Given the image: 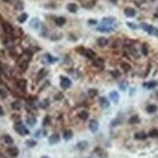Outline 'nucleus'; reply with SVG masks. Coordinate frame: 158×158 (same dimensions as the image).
<instances>
[{
  "instance_id": "1",
  "label": "nucleus",
  "mask_w": 158,
  "mask_h": 158,
  "mask_svg": "<svg viewBox=\"0 0 158 158\" xmlns=\"http://www.w3.org/2000/svg\"><path fill=\"white\" fill-rule=\"evenodd\" d=\"M141 27H142V29H144L146 32H147L149 35L158 36V28L154 27V26L150 25V24L142 23V24H141Z\"/></svg>"
},
{
  "instance_id": "2",
  "label": "nucleus",
  "mask_w": 158,
  "mask_h": 158,
  "mask_svg": "<svg viewBox=\"0 0 158 158\" xmlns=\"http://www.w3.org/2000/svg\"><path fill=\"white\" fill-rule=\"evenodd\" d=\"M15 130L18 134H20V136H25V135L29 134V130H28L26 127L24 126L22 123L20 122H17L15 124Z\"/></svg>"
},
{
  "instance_id": "3",
  "label": "nucleus",
  "mask_w": 158,
  "mask_h": 158,
  "mask_svg": "<svg viewBox=\"0 0 158 158\" xmlns=\"http://www.w3.org/2000/svg\"><path fill=\"white\" fill-rule=\"evenodd\" d=\"M81 49L82 50H78L80 53H82L84 56H86L87 58H89V59H94L95 58L96 53L92 50H90V49H84V48H81Z\"/></svg>"
},
{
  "instance_id": "4",
  "label": "nucleus",
  "mask_w": 158,
  "mask_h": 158,
  "mask_svg": "<svg viewBox=\"0 0 158 158\" xmlns=\"http://www.w3.org/2000/svg\"><path fill=\"white\" fill-rule=\"evenodd\" d=\"M60 79H61V81H60V86L62 87V88L67 89V88H69V87L71 86V84H72L71 81L68 79L67 77H63V76H61Z\"/></svg>"
},
{
  "instance_id": "5",
  "label": "nucleus",
  "mask_w": 158,
  "mask_h": 158,
  "mask_svg": "<svg viewBox=\"0 0 158 158\" xmlns=\"http://www.w3.org/2000/svg\"><path fill=\"white\" fill-rule=\"evenodd\" d=\"M88 127H89V130H90L91 132L95 133L96 131L98 130V128H99L98 121L95 120V119H91L90 121H89V123H88Z\"/></svg>"
},
{
  "instance_id": "6",
  "label": "nucleus",
  "mask_w": 158,
  "mask_h": 158,
  "mask_svg": "<svg viewBox=\"0 0 158 158\" xmlns=\"http://www.w3.org/2000/svg\"><path fill=\"white\" fill-rule=\"evenodd\" d=\"M26 85H27V82H26V80L20 79L17 82V86L19 87L20 89H21V90H25Z\"/></svg>"
},
{
  "instance_id": "7",
  "label": "nucleus",
  "mask_w": 158,
  "mask_h": 158,
  "mask_svg": "<svg viewBox=\"0 0 158 158\" xmlns=\"http://www.w3.org/2000/svg\"><path fill=\"white\" fill-rule=\"evenodd\" d=\"M124 14H125V16L128 17V18H133V17L136 16V10L133 8H126L124 10Z\"/></svg>"
},
{
  "instance_id": "8",
  "label": "nucleus",
  "mask_w": 158,
  "mask_h": 158,
  "mask_svg": "<svg viewBox=\"0 0 158 158\" xmlns=\"http://www.w3.org/2000/svg\"><path fill=\"white\" fill-rule=\"evenodd\" d=\"M110 98H111V100L113 101L114 103H116L119 102V92H116V91H111L110 92Z\"/></svg>"
},
{
  "instance_id": "9",
  "label": "nucleus",
  "mask_w": 158,
  "mask_h": 158,
  "mask_svg": "<svg viewBox=\"0 0 158 158\" xmlns=\"http://www.w3.org/2000/svg\"><path fill=\"white\" fill-rule=\"evenodd\" d=\"M108 43H109V40L107 38H105V37H100L97 40V45L99 47H106Z\"/></svg>"
},
{
  "instance_id": "10",
  "label": "nucleus",
  "mask_w": 158,
  "mask_h": 158,
  "mask_svg": "<svg viewBox=\"0 0 158 158\" xmlns=\"http://www.w3.org/2000/svg\"><path fill=\"white\" fill-rule=\"evenodd\" d=\"M143 86L146 87V88H148V89H152V88L157 86V82H155V81H151V82L144 83H143Z\"/></svg>"
},
{
  "instance_id": "11",
  "label": "nucleus",
  "mask_w": 158,
  "mask_h": 158,
  "mask_svg": "<svg viewBox=\"0 0 158 158\" xmlns=\"http://www.w3.org/2000/svg\"><path fill=\"white\" fill-rule=\"evenodd\" d=\"M99 103H100V106L103 108V109H106V108H109L110 106V103L108 101V99L106 97H101L100 100H99Z\"/></svg>"
},
{
  "instance_id": "12",
  "label": "nucleus",
  "mask_w": 158,
  "mask_h": 158,
  "mask_svg": "<svg viewBox=\"0 0 158 158\" xmlns=\"http://www.w3.org/2000/svg\"><path fill=\"white\" fill-rule=\"evenodd\" d=\"M59 135L58 134H53L51 135V137L49 138V143L51 144V145H53V144H56V143L59 142Z\"/></svg>"
},
{
  "instance_id": "13",
  "label": "nucleus",
  "mask_w": 158,
  "mask_h": 158,
  "mask_svg": "<svg viewBox=\"0 0 158 158\" xmlns=\"http://www.w3.org/2000/svg\"><path fill=\"white\" fill-rule=\"evenodd\" d=\"M63 138L65 141H69L73 138V131L70 130V129H67L63 132Z\"/></svg>"
},
{
  "instance_id": "14",
  "label": "nucleus",
  "mask_w": 158,
  "mask_h": 158,
  "mask_svg": "<svg viewBox=\"0 0 158 158\" xmlns=\"http://www.w3.org/2000/svg\"><path fill=\"white\" fill-rule=\"evenodd\" d=\"M3 29H4L5 33H7V34L13 33V26L10 23H8V22H4L3 23Z\"/></svg>"
},
{
  "instance_id": "15",
  "label": "nucleus",
  "mask_w": 158,
  "mask_h": 158,
  "mask_svg": "<svg viewBox=\"0 0 158 158\" xmlns=\"http://www.w3.org/2000/svg\"><path fill=\"white\" fill-rule=\"evenodd\" d=\"M8 154L11 157H17L19 155V149L17 147H11L8 148Z\"/></svg>"
},
{
  "instance_id": "16",
  "label": "nucleus",
  "mask_w": 158,
  "mask_h": 158,
  "mask_svg": "<svg viewBox=\"0 0 158 158\" xmlns=\"http://www.w3.org/2000/svg\"><path fill=\"white\" fill-rule=\"evenodd\" d=\"M47 74H48L47 70H46L45 68H42V69L38 72V74H37V80H38V81H41L42 79H44V77L47 75Z\"/></svg>"
},
{
  "instance_id": "17",
  "label": "nucleus",
  "mask_w": 158,
  "mask_h": 158,
  "mask_svg": "<svg viewBox=\"0 0 158 158\" xmlns=\"http://www.w3.org/2000/svg\"><path fill=\"white\" fill-rule=\"evenodd\" d=\"M67 10L70 13H76L78 11V6L75 3H70L67 5Z\"/></svg>"
},
{
  "instance_id": "18",
  "label": "nucleus",
  "mask_w": 158,
  "mask_h": 158,
  "mask_svg": "<svg viewBox=\"0 0 158 158\" xmlns=\"http://www.w3.org/2000/svg\"><path fill=\"white\" fill-rule=\"evenodd\" d=\"M2 140H3V142L6 144V145H12L13 142H14V140L11 136H9V135H4L3 137H2Z\"/></svg>"
},
{
  "instance_id": "19",
  "label": "nucleus",
  "mask_w": 158,
  "mask_h": 158,
  "mask_svg": "<svg viewBox=\"0 0 158 158\" xmlns=\"http://www.w3.org/2000/svg\"><path fill=\"white\" fill-rule=\"evenodd\" d=\"M78 116H79V119H83V120H86V119H88V116H89V114H88V112H86V111H81L79 113Z\"/></svg>"
},
{
  "instance_id": "20",
  "label": "nucleus",
  "mask_w": 158,
  "mask_h": 158,
  "mask_svg": "<svg viewBox=\"0 0 158 158\" xmlns=\"http://www.w3.org/2000/svg\"><path fill=\"white\" fill-rule=\"evenodd\" d=\"M54 21H56V25H58V26H62V25L65 24L66 20H65V18H63V17H58V18H56Z\"/></svg>"
},
{
  "instance_id": "21",
  "label": "nucleus",
  "mask_w": 158,
  "mask_h": 158,
  "mask_svg": "<svg viewBox=\"0 0 158 158\" xmlns=\"http://www.w3.org/2000/svg\"><path fill=\"white\" fill-rule=\"evenodd\" d=\"M97 30L99 31H103V32H110L113 30V27H110V25H101V26H99L97 27Z\"/></svg>"
},
{
  "instance_id": "22",
  "label": "nucleus",
  "mask_w": 158,
  "mask_h": 158,
  "mask_svg": "<svg viewBox=\"0 0 158 158\" xmlns=\"http://www.w3.org/2000/svg\"><path fill=\"white\" fill-rule=\"evenodd\" d=\"M146 137H147V135L146 133H144V132H138V133H136L134 135V138L136 140H145Z\"/></svg>"
},
{
  "instance_id": "23",
  "label": "nucleus",
  "mask_w": 158,
  "mask_h": 158,
  "mask_svg": "<svg viewBox=\"0 0 158 158\" xmlns=\"http://www.w3.org/2000/svg\"><path fill=\"white\" fill-rule=\"evenodd\" d=\"M93 65L95 67H98V68H103L104 66V60L101 59V58H98V59H95L93 61Z\"/></svg>"
},
{
  "instance_id": "24",
  "label": "nucleus",
  "mask_w": 158,
  "mask_h": 158,
  "mask_svg": "<svg viewBox=\"0 0 158 158\" xmlns=\"http://www.w3.org/2000/svg\"><path fill=\"white\" fill-rule=\"evenodd\" d=\"M115 19L114 18H104L102 20V23L105 24L106 23V25H110V24L114 23L115 22Z\"/></svg>"
},
{
  "instance_id": "25",
  "label": "nucleus",
  "mask_w": 158,
  "mask_h": 158,
  "mask_svg": "<svg viewBox=\"0 0 158 158\" xmlns=\"http://www.w3.org/2000/svg\"><path fill=\"white\" fill-rule=\"evenodd\" d=\"M157 111V107L155 106V105H148L147 107H146V112L148 113V114H154L155 112Z\"/></svg>"
},
{
  "instance_id": "26",
  "label": "nucleus",
  "mask_w": 158,
  "mask_h": 158,
  "mask_svg": "<svg viewBox=\"0 0 158 158\" xmlns=\"http://www.w3.org/2000/svg\"><path fill=\"white\" fill-rule=\"evenodd\" d=\"M120 67L124 72H128L131 69V65L129 63H127V62H121Z\"/></svg>"
},
{
  "instance_id": "27",
  "label": "nucleus",
  "mask_w": 158,
  "mask_h": 158,
  "mask_svg": "<svg viewBox=\"0 0 158 158\" xmlns=\"http://www.w3.org/2000/svg\"><path fill=\"white\" fill-rule=\"evenodd\" d=\"M28 68V62L27 61H22L19 64V69L20 71H25L26 69Z\"/></svg>"
},
{
  "instance_id": "28",
  "label": "nucleus",
  "mask_w": 158,
  "mask_h": 158,
  "mask_svg": "<svg viewBox=\"0 0 158 158\" xmlns=\"http://www.w3.org/2000/svg\"><path fill=\"white\" fill-rule=\"evenodd\" d=\"M27 18H28L27 14H26V13H23V14H21V15L18 18V21H19V22H20V23H23L24 21L27 20Z\"/></svg>"
},
{
  "instance_id": "29",
  "label": "nucleus",
  "mask_w": 158,
  "mask_h": 158,
  "mask_svg": "<svg viewBox=\"0 0 158 158\" xmlns=\"http://www.w3.org/2000/svg\"><path fill=\"white\" fill-rule=\"evenodd\" d=\"M11 106H12L13 110L19 111V110H20V108H21V104H20V102H19V101H15V102L12 103Z\"/></svg>"
},
{
  "instance_id": "30",
  "label": "nucleus",
  "mask_w": 158,
  "mask_h": 158,
  "mask_svg": "<svg viewBox=\"0 0 158 158\" xmlns=\"http://www.w3.org/2000/svg\"><path fill=\"white\" fill-rule=\"evenodd\" d=\"M30 25H31V27L33 28H38L39 27V25H40V21L38 19H33V20L30 21Z\"/></svg>"
},
{
  "instance_id": "31",
  "label": "nucleus",
  "mask_w": 158,
  "mask_h": 158,
  "mask_svg": "<svg viewBox=\"0 0 158 158\" xmlns=\"http://www.w3.org/2000/svg\"><path fill=\"white\" fill-rule=\"evenodd\" d=\"M139 122H140V119H139L137 115H133L129 119V123L130 124H136V123H139Z\"/></svg>"
},
{
  "instance_id": "32",
  "label": "nucleus",
  "mask_w": 158,
  "mask_h": 158,
  "mask_svg": "<svg viewBox=\"0 0 158 158\" xmlns=\"http://www.w3.org/2000/svg\"><path fill=\"white\" fill-rule=\"evenodd\" d=\"M88 95H89L90 97H95L96 95H98V90H97L96 88H90V89L88 90Z\"/></svg>"
},
{
  "instance_id": "33",
  "label": "nucleus",
  "mask_w": 158,
  "mask_h": 158,
  "mask_svg": "<svg viewBox=\"0 0 158 158\" xmlns=\"http://www.w3.org/2000/svg\"><path fill=\"white\" fill-rule=\"evenodd\" d=\"M77 147L80 148V149H84V148H86L87 147V143L86 142H80L78 145H77Z\"/></svg>"
},
{
  "instance_id": "34",
  "label": "nucleus",
  "mask_w": 158,
  "mask_h": 158,
  "mask_svg": "<svg viewBox=\"0 0 158 158\" xmlns=\"http://www.w3.org/2000/svg\"><path fill=\"white\" fill-rule=\"evenodd\" d=\"M26 122H27L29 126H34V124L36 123V119H34V117H28L26 119Z\"/></svg>"
},
{
  "instance_id": "35",
  "label": "nucleus",
  "mask_w": 158,
  "mask_h": 158,
  "mask_svg": "<svg viewBox=\"0 0 158 158\" xmlns=\"http://www.w3.org/2000/svg\"><path fill=\"white\" fill-rule=\"evenodd\" d=\"M148 136H149V137H152V138H154V137H158V131L156 130V129H152V130H150L149 133H148Z\"/></svg>"
},
{
  "instance_id": "36",
  "label": "nucleus",
  "mask_w": 158,
  "mask_h": 158,
  "mask_svg": "<svg viewBox=\"0 0 158 158\" xmlns=\"http://www.w3.org/2000/svg\"><path fill=\"white\" fill-rule=\"evenodd\" d=\"M142 52H143L144 56H147V53H148V50H147V46H146V44H143Z\"/></svg>"
},
{
  "instance_id": "37",
  "label": "nucleus",
  "mask_w": 158,
  "mask_h": 158,
  "mask_svg": "<svg viewBox=\"0 0 158 158\" xmlns=\"http://www.w3.org/2000/svg\"><path fill=\"white\" fill-rule=\"evenodd\" d=\"M45 57L47 58V60H48V62H49V63H53V62H56V60H57V58H53L52 56H49V54H47V56H45Z\"/></svg>"
},
{
  "instance_id": "38",
  "label": "nucleus",
  "mask_w": 158,
  "mask_h": 158,
  "mask_svg": "<svg viewBox=\"0 0 158 158\" xmlns=\"http://www.w3.org/2000/svg\"><path fill=\"white\" fill-rule=\"evenodd\" d=\"M50 122H51V117H50L49 115H47V116L45 117V119H44L43 125H44V126H47V125H49V124H50Z\"/></svg>"
},
{
  "instance_id": "39",
  "label": "nucleus",
  "mask_w": 158,
  "mask_h": 158,
  "mask_svg": "<svg viewBox=\"0 0 158 158\" xmlns=\"http://www.w3.org/2000/svg\"><path fill=\"white\" fill-rule=\"evenodd\" d=\"M50 105V103H49V100L48 99H46V100H44L43 102L41 103V107L44 108V109H46V108L48 107Z\"/></svg>"
},
{
  "instance_id": "40",
  "label": "nucleus",
  "mask_w": 158,
  "mask_h": 158,
  "mask_svg": "<svg viewBox=\"0 0 158 158\" xmlns=\"http://www.w3.org/2000/svg\"><path fill=\"white\" fill-rule=\"evenodd\" d=\"M26 145L28 146H36V142L33 140H28V141H26Z\"/></svg>"
},
{
  "instance_id": "41",
  "label": "nucleus",
  "mask_w": 158,
  "mask_h": 158,
  "mask_svg": "<svg viewBox=\"0 0 158 158\" xmlns=\"http://www.w3.org/2000/svg\"><path fill=\"white\" fill-rule=\"evenodd\" d=\"M0 96H1L2 98H6V97H7V92H6L4 89H2V88H0Z\"/></svg>"
},
{
  "instance_id": "42",
  "label": "nucleus",
  "mask_w": 158,
  "mask_h": 158,
  "mask_svg": "<svg viewBox=\"0 0 158 158\" xmlns=\"http://www.w3.org/2000/svg\"><path fill=\"white\" fill-rule=\"evenodd\" d=\"M127 87V83H122L119 84V88L121 89V90H125Z\"/></svg>"
},
{
  "instance_id": "43",
  "label": "nucleus",
  "mask_w": 158,
  "mask_h": 158,
  "mask_svg": "<svg viewBox=\"0 0 158 158\" xmlns=\"http://www.w3.org/2000/svg\"><path fill=\"white\" fill-rule=\"evenodd\" d=\"M112 75L114 76L115 78H119V76H120V74H119V71H112Z\"/></svg>"
},
{
  "instance_id": "44",
  "label": "nucleus",
  "mask_w": 158,
  "mask_h": 158,
  "mask_svg": "<svg viewBox=\"0 0 158 158\" xmlns=\"http://www.w3.org/2000/svg\"><path fill=\"white\" fill-rule=\"evenodd\" d=\"M127 25L129 26L130 28H132V29H136V28L138 27L137 25H135L134 23H132V22H127Z\"/></svg>"
},
{
  "instance_id": "45",
  "label": "nucleus",
  "mask_w": 158,
  "mask_h": 158,
  "mask_svg": "<svg viewBox=\"0 0 158 158\" xmlns=\"http://www.w3.org/2000/svg\"><path fill=\"white\" fill-rule=\"evenodd\" d=\"M54 98H56V100H58V99H61V98H62V94H61V93H58V94H56V96L54 97Z\"/></svg>"
},
{
  "instance_id": "46",
  "label": "nucleus",
  "mask_w": 158,
  "mask_h": 158,
  "mask_svg": "<svg viewBox=\"0 0 158 158\" xmlns=\"http://www.w3.org/2000/svg\"><path fill=\"white\" fill-rule=\"evenodd\" d=\"M3 114H4V113H3V109H2V107L0 106V115H2Z\"/></svg>"
},
{
  "instance_id": "47",
  "label": "nucleus",
  "mask_w": 158,
  "mask_h": 158,
  "mask_svg": "<svg viewBox=\"0 0 158 158\" xmlns=\"http://www.w3.org/2000/svg\"><path fill=\"white\" fill-rule=\"evenodd\" d=\"M88 23H96V21L95 20H88Z\"/></svg>"
},
{
  "instance_id": "48",
  "label": "nucleus",
  "mask_w": 158,
  "mask_h": 158,
  "mask_svg": "<svg viewBox=\"0 0 158 158\" xmlns=\"http://www.w3.org/2000/svg\"><path fill=\"white\" fill-rule=\"evenodd\" d=\"M3 2H6V3H9V2H11L12 0H2Z\"/></svg>"
},
{
  "instance_id": "49",
  "label": "nucleus",
  "mask_w": 158,
  "mask_h": 158,
  "mask_svg": "<svg viewBox=\"0 0 158 158\" xmlns=\"http://www.w3.org/2000/svg\"><path fill=\"white\" fill-rule=\"evenodd\" d=\"M111 2L112 3H114V4H115V3L117 2V0H111Z\"/></svg>"
},
{
  "instance_id": "50",
  "label": "nucleus",
  "mask_w": 158,
  "mask_h": 158,
  "mask_svg": "<svg viewBox=\"0 0 158 158\" xmlns=\"http://www.w3.org/2000/svg\"><path fill=\"white\" fill-rule=\"evenodd\" d=\"M1 69H2V64L0 63V70H1Z\"/></svg>"
},
{
  "instance_id": "51",
  "label": "nucleus",
  "mask_w": 158,
  "mask_h": 158,
  "mask_svg": "<svg viewBox=\"0 0 158 158\" xmlns=\"http://www.w3.org/2000/svg\"><path fill=\"white\" fill-rule=\"evenodd\" d=\"M42 158H50V157H48V156H42Z\"/></svg>"
},
{
  "instance_id": "52",
  "label": "nucleus",
  "mask_w": 158,
  "mask_h": 158,
  "mask_svg": "<svg viewBox=\"0 0 158 158\" xmlns=\"http://www.w3.org/2000/svg\"><path fill=\"white\" fill-rule=\"evenodd\" d=\"M88 158H94V157H88ZM95 158H100V157H98V156H97V157H95Z\"/></svg>"
}]
</instances>
